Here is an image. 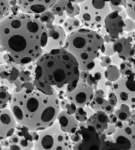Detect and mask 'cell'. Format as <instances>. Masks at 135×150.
<instances>
[{
	"label": "cell",
	"mask_w": 135,
	"mask_h": 150,
	"mask_svg": "<svg viewBox=\"0 0 135 150\" xmlns=\"http://www.w3.org/2000/svg\"><path fill=\"white\" fill-rule=\"evenodd\" d=\"M33 83H34V85L35 86L36 89H37L38 90H39V91H41L46 95H51L57 92L56 89L53 87L44 83L39 81L36 79L34 80Z\"/></svg>",
	"instance_id": "cell-30"
},
{
	"label": "cell",
	"mask_w": 135,
	"mask_h": 150,
	"mask_svg": "<svg viewBox=\"0 0 135 150\" xmlns=\"http://www.w3.org/2000/svg\"><path fill=\"white\" fill-rule=\"evenodd\" d=\"M20 65L6 63L0 66V85L7 87L11 92L15 88V82L19 78Z\"/></svg>",
	"instance_id": "cell-13"
},
{
	"label": "cell",
	"mask_w": 135,
	"mask_h": 150,
	"mask_svg": "<svg viewBox=\"0 0 135 150\" xmlns=\"http://www.w3.org/2000/svg\"><path fill=\"white\" fill-rule=\"evenodd\" d=\"M48 28L38 14L20 11L0 21V43L13 63L26 65L44 52Z\"/></svg>",
	"instance_id": "cell-1"
},
{
	"label": "cell",
	"mask_w": 135,
	"mask_h": 150,
	"mask_svg": "<svg viewBox=\"0 0 135 150\" xmlns=\"http://www.w3.org/2000/svg\"><path fill=\"white\" fill-rule=\"evenodd\" d=\"M111 89L117 97V105L126 104L131 110H135V74L121 76L113 83Z\"/></svg>",
	"instance_id": "cell-7"
},
{
	"label": "cell",
	"mask_w": 135,
	"mask_h": 150,
	"mask_svg": "<svg viewBox=\"0 0 135 150\" xmlns=\"http://www.w3.org/2000/svg\"><path fill=\"white\" fill-rule=\"evenodd\" d=\"M85 0H77L75 2V4H81L82 2H84Z\"/></svg>",
	"instance_id": "cell-46"
},
{
	"label": "cell",
	"mask_w": 135,
	"mask_h": 150,
	"mask_svg": "<svg viewBox=\"0 0 135 150\" xmlns=\"http://www.w3.org/2000/svg\"><path fill=\"white\" fill-rule=\"evenodd\" d=\"M69 1H71V2H72V3H75V1H77V0H69Z\"/></svg>",
	"instance_id": "cell-49"
},
{
	"label": "cell",
	"mask_w": 135,
	"mask_h": 150,
	"mask_svg": "<svg viewBox=\"0 0 135 150\" xmlns=\"http://www.w3.org/2000/svg\"><path fill=\"white\" fill-rule=\"evenodd\" d=\"M113 49L123 61L130 60L135 54V42L125 35L114 40Z\"/></svg>",
	"instance_id": "cell-15"
},
{
	"label": "cell",
	"mask_w": 135,
	"mask_h": 150,
	"mask_svg": "<svg viewBox=\"0 0 135 150\" xmlns=\"http://www.w3.org/2000/svg\"><path fill=\"white\" fill-rule=\"evenodd\" d=\"M17 122L9 108H0V140L15 133Z\"/></svg>",
	"instance_id": "cell-14"
},
{
	"label": "cell",
	"mask_w": 135,
	"mask_h": 150,
	"mask_svg": "<svg viewBox=\"0 0 135 150\" xmlns=\"http://www.w3.org/2000/svg\"><path fill=\"white\" fill-rule=\"evenodd\" d=\"M6 51L5 50V49L3 47H1V48L0 49V66L2 65V64H6L4 59V56L6 54Z\"/></svg>",
	"instance_id": "cell-44"
},
{
	"label": "cell",
	"mask_w": 135,
	"mask_h": 150,
	"mask_svg": "<svg viewBox=\"0 0 135 150\" xmlns=\"http://www.w3.org/2000/svg\"><path fill=\"white\" fill-rule=\"evenodd\" d=\"M56 120L58 122L60 128L67 134H74L79 130V121L75 117L74 115H69L66 111L61 110Z\"/></svg>",
	"instance_id": "cell-18"
},
{
	"label": "cell",
	"mask_w": 135,
	"mask_h": 150,
	"mask_svg": "<svg viewBox=\"0 0 135 150\" xmlns=\"http://www.w3.org/2000/svg\"><path fill=\"white\" fill-rule=\"evenodd\" d=\"M135 29V21L134 20L129 17H127V19L124 20V33H129L134 31Z\"/></svg>",
	"instance_id": "cell-35"
},
{
	"label": "cell",
	"mask_w": 135,
	"mask_h": 150,
	"mask_svg": "<svg viewBox=\"0 0 135 150\" xmlns=\"http://www.w3.org/2000/svg\"><path fill=\"white\" fill-rule=\"evenodd\" d=\"M80 78L78 62L64 48L45 52L36 61L35 77L56 91H71Z\"/></svg>",
	"instance_id": "cell-3"
},
{
	"label": "cell",
	"mask_w": 135,
	"mask_h": 150,
	"mask_svg": "<svg viewBox=\"0 0 135 150\" xmlns=\"http://www.w3.org/2000/svg\"><path fill=\"white\" fill-rule=\"evenodd\" d=\"M99 62L100 66L103 67V68H106L111 64H112V61H111V56L103 55L102 56L99 58Z\"/></svg>",
	"instance_id": "cell-37"
},
{
	"label": "cell",
	"mask_w": 135,
	"mask_h": 150,
	"mask_svg": "<svg viewBox=\"0 0 135 150\" xmlns=\"http://www.w3.org/2000/svg\"><path fill=\"white\" fill-rule=\"evenodd\" d=\"M88 106L94 112L101 110L103 111L107 115L113 113L115 108L110 104L108 98H106V93L102 89L95 90L94 97Z\"/></svg>",
	"instance_id": "cell-16"
},
{
	"label": "cell",
	"mask_w": 135,
	"mask_h": 150,
	"mask_svg": "<svg viewBox=\"0 0 135 150\" xmlns=\"http://www.w3.org/2000/svg\"><path fill=\"white\" fill-rule=\"evenodd\" d=\"M111 61H112V64L117 67H119V65H120V64L123 61V59L119 58V56L117 54H115L112 56H111Z\"/></svg>",
	"instance_id": "cell-40"
},
{
	"label": "cell",
	"mask_w": 135,
	"mask_h": 150,
	"mask_svg": "<svg viewBox=\"0 0 135 150\" xmlns=\"http://www.w3.org/2000/svg\"><path fill=\"white\" fill-rule=\"evenodd\" d=\"M103 1H105V2H108V3H110V2H112L113 1H115V0H103Z\"/></svg>",
	"instance_id": "cell-47"
},
{
	"label": "cell",
	"mask_w": 135,
	"mask_h": 150,
	"mask_svg": "<svg viewBox=\"0 0 135 150\" xmlns=\"http://www.w3.org/2000/svg\"><path fill=\"white\" fill-rule=\"evenodd\" d=\"M76 133L78 136V141L73 144V149H100V134L87 128L86 122H79V130Z\"/></svg>",
	"instance_id": "cell-8"
},
{
	"label": "cell",
	"mask_w": 135,
	"mask_h": 150,
	"mask_svg": "<svg viewBox=\"0 0 135 150\" xmlns=\"http://www.w3.org/2000/svg\"><path fill=\"white\" fill-rule=\"evenodd\" d=\"M36 62L26 65H20L19 79L22 83L33 82L35 77Z\"/></svg>",
	"instance_id": "cell-21"
},
{
	"label": "cell",
	"mask_w": 135,
	"mask_h": 150,
	"mask_svg": "<svg viewBox=\"0 0 135 150\" xmlns=\"http://www.w3.org/2000/svg\"><path fill=\"white\" fill-rule=\"evenodd\" d=\"M11 0H0V21L11 14Z\"/></svg>",
	"instance_id": "cell-29"
},
{
	"label": "cell",
	"mask_w": 135,
	"mask_h": 150,
	"mask_svg": "<svg viewBox=\"0 0 135 150\" xmlns=\"http://www.w3.org/2000/svg\"><path fill=\"white\" fill-rule=\"evenodd\" d=\"M9 108L18 125L35 132L53 125L61 111L57 92L48 95L36 87L12 91Z\"/></svg>",
	"instance_id": "cell-2"
},
{
	"label": "cell",
	"mask_w": 135,
	"mask_h": 150,
	"mask_svg": "<svg viewBox=\"0 0 135 150\" xmlns=\"http://www.w3.org/2000/svg\"><path fill=\"white\" fill-rule=\"evenodd\" d=\"M12 92L4 85H0V108L9 107L11 100Z\"/></svg>",
	"instance_id": "cell-24"
},
{
	"label": "cell",
	"mask_w": 135,
	"mask_h": 150,
	"mask_svg": "<svg viewBox=\"0 0 135 150\" xmlns=\"http://www.w3.org/2000/svg\"><path fill=\"white\" fill-rule=\"evenodd\" d=\"M94 89L86 79L79 78V81L71 91H65L66 97L77 107L88 106L94 97Z\"/></svg>",
	"instance_id": "cell-9"
},
{
	"label": "cell",
	"mask_w": 135,
	"mask_h": 150,
	"mask_svg": "<svg viewBox=\"0 0 135 150\" xmlns=\"http://www.w3.org/2000/svg\"><path fill=\"white\" fill-rule=\"evenodd\" d=\"M57 0H17L20 11L29 14H40L48 11Z\"/></svg>",
	"instance_id": "cell-12"
},
{
	"label": "cell",
	"mask_w": 135,
	"mask_h": 150,
	"mask_svg": "<svg viewBox=\"0 0 135 150\" xmlns=\"http://www.w3.org/2000/svg\"><path fill=\"white\" fill-rule=\"evenodd\" d=\"M63 48L76 58L80 71L89 72L103 54L104 40L97 30L82 27L67 35Z\"/></svg>",
	"instance_id": "cell-4"
},
{
	"label": "cell",
	"mask_w": 135,
	"mask_h": 150,
	"mask_svg": "<svg viewBox=\"0 0 135 150\" xmlns=\"http://www.w3.org/2000/svg\"><path fill=\"white\" fill-rule=\"evenodd\" d=\"M125 11L128 17L135 21V0H127Z\"/></svg>",
	"instance_id": "cell-34"
},
{
	"label": "cell",
	"mask_w": 135,
	"mask_h": 150,
	"mask_svg": "<svg viewBox=\"0 0 135 150\" xmlns=\"http://www.w3.org/2000/svg\"><path fill=\"white\" fill-rule=\"evenodd\" d=\"M0 143H1V146H3V149H9L10 144H10L8 138L2 139V140H0Z\"/></svg>",
	"instance_id": "cell-43"
},
{
	"label": "cell",
	"mask_w": 135,
	"mask_h": 150,
	"mask_svg": "<svg viewBox=\"0 0 135 150\" xmlns=\"http://www.w3.org/2000/svg\"><path fill=\"white\" fill-rule=\"evenodd\" d=\"M63 28L65 31L66 32L67 35L71 34V33L76 31L79 28L83 27L80 21L77 17H68L63 23V25L61 26Z\"/></svg>",
	"instance_id": "cell-23"
},
{
	"label": "cell",
	"mask_w": 135,
	"mask_h": 150,
	"mask_svg": "<svg viewBox=\"0 0 135 150\" xmlns=\"http://www.w3.org/2000/svg\"><path fill=\"white\" fill-rule=\"evenodd\" d=\"M112 147L115 149H131V142L127 134L122 128H117V130L111 136Z\"/></svg>",
	"instance_id": "cell-20"
},
{
	"label": "cell",
	"mask_w": 135,
	"mask_h": 150,
	"mask_svg": "<svg viewBox=\"0 0 135 150\" xmlns=\"http://www.w3.org/2000/svg\"><path fill=\"white\" fill-rule=\"evenodd\" d=\"M1 149H3V146H1V143H0V150H1Z\"/></svg>",
	"instance_id": "cell-48"
},
{
	"label": "cell",
	"mask_w": 135,
	"mask_h": 150,
	"mask_svg": "<svg viewBox=\"0 0 135 150\" xmlns=\"http://www.w3.org/2000/svg\"><path fill=\"white\" fill-rule=\"evenodd\" d=\"M71 2L69 0H57L55 4L50 9V11L54 15L63 13L65 12Z\"/></svg>",
	"instance_id": "cell-27"
},
{
	"label": "cell",
	"mask_w": 135,
	"mask_h": 150,
	"mask_svg": "<svg viewBox=\"0 0 135 150\" xmlns=\"http://www.w3.org/2000/svg\"><path fill=\"white\" fill-rule=\"evenodd\" d=\"M8 139L11 144H18V143H19V136H18L16 134L14 133L13 135H11L9 137Z\"/></svg>",
	"instance_id": "cell-41"
},
{
	"label": "cell",
	"mask_w": 135,
	"mask_h": 150,
	"mask_svg": "<svg viewBox=\"0 0 135 150\" xmlns=\"http://www.w3.org/2000/svg\"><path fill=\"white\" fill-rule=\"evenodd\" d=\"M118 68L121 76L127 77L135 74L132 64L129 60L122 62Z\"/></svg>",
	"instance_id": "cell-28"
},
{
	"label": "cell",
	"mask_w": 135,
	"mask_h": 150,
	"mask_svg": "<svg viewBox=\"0 0 135 150\" xmlns=\"http://www.w3.org/2000/svg\"><path fill=\"white\" fill-rule=\"evenodd\" d=\"M38 138L34 144V149H73V144L70 138V134L61 130L57 120L48 128L38 131Z\"/></svg>",
	"instance_id": "cell-5"
},
{
	"label": "cell",
	"mask_w": 135,
	"mask_h": 150,
	"mask_svg": "<svg viewBox=\"0 0 135 150\" xmlns=\"http://www.w3.org/2000/svg\"><path fill=\"white\" fill-rule=\"evenodd\" d=\"M80 12V7L79 4L72 3L69 4L65 11V13L68 17H77Z\"/></svg>",
	"instance_id": "cell-32"
},
{
	"label": "cell",
	"mask_w": 135,
	"mask_h": 150,
	"mask_svg": "<svg viewBox=\"0 0 135 150\" xmlns=\"http://www.w3.org/2000/svg\"><path fill=\"white\" fill-rule=\"evenodd\" d=\"M79 6L80 12L77 18L83 27L96 30L104 26L106 17L112 11L109 3L103 0H85Z\"/></svg>",
	"instance_id": "cell-6"
},
{
	"label": "cell",
	"mask_w": 135,
	"mask_h": 150,
	"mask_svg": "<svg viewBox=\"0 0 135 150\" xmlns=\"http://www.w3.org/2000/svg\"><path fill=\"white\" fill-rule=\"evenodd\" d=\"M15 134L19 136V140L18 145L20 149L27 150L34 149V141L33 139L32 131L17 124Z\"/></svg>",
	"instance_id": "cell-19"
},
{
	"label": "cell",
	"mask_w": 135,
	"mask_h": 150,
	"mask_svg": "<svg viewBox=\"0 0 135 150\" xmlns=\"http://www.w3.org/2000/svg\"><path fill=\"white\" fill-rule=\"evenodd\" d=\"M134 33H135V29H134Z\"/></svg>",
	"instance_id": "cell-51"
},
{
	"label": "cell",
	"mask_w": 135,
	"mask_h": 150,
	"mask_svg": "<svg viewBox=\"0 0 135 150\" xmlns=\"http://www.w3.org/2000/svg\"><path fill=\"white\" fill-rule=\"evenodd\" d=\"M59 106L61 110L66 111L69 115H74L77 108V106L70 101L67 97L59 100Z\"/></svg>",
	"instance_id": "cell-31"
},
{
	"label": "cell",
	"mask_w": 135,
	"mask_h": 150,
	"mask_svg": "<svg viewBox=\"0 0 135 150\" xmlns=\"http://www.w3.org/2000/svg\"><path fill=\"white\" fill-rule=\"evenodd\" d=\"M129 61L131 62V64H132V66H133V69H134V73H135V54H134V56H133V58H131Z\"/></svg>",
	"instance_id": "cell-45"
},
{
	"label": "cell",
	"mask_w": 135,
	"mask_h": 150,
	"mask_svg": "<svg viewBox=\"0 0 135 150\" xmlns=\"http://www.w3.org/2000/svg\"><path fill=\"white\" fill-rule=\"evenodd\" d=\"M94 112V111L89 106L80 107H77L76 112L74 114V116L79 122H86L88 120V118Z\"/></svg>",
	"instance_id": "cell-25"
},
{
	"label": "cell",
	"mask_w": 135,
	"mask_h": 150,
	"mask_svg": "<svg viewBox=\"0 0 135 150\" xmlns=\"http://www.w3.org/2000/svg\"><path fill=\"white\" fill-rule=\"evenodd\" d=\"M117 130V128L113 124H109L108 128L104 131V133L106 136H112Z\"/></svg>",
	"instance_id": "cell-39"
},
{
	"label": "cell",
	"mask_w": 135,
	"mask_h": 150,
	"mask_svg": "<svg viewBox=\"0 0 135 150\" xmlns=\"http://www.w3.org/2000/svg\"><path fill=\"white\" fill-rule=\"evenodd\" d=\"M108 115V119H109V122L110 124H115L117 121L118 120L117 118L116 115H115V113L113 112V113H111L110 115Z\"/></svg>",
	"instance_id": "cell-42"
},
{
	"label": "cell",
	"mask_w": 135,
	"mask_h": 150,
	"mask_svg": "<svg viewBox=\"0 0 135 150\" xmlns=\"http://www.w3.org/2000/svg\"><path fill=\"white\" fill-rule=\"evenodd\" d=\"M87 128L97 132L103 133L109 125L108 115L103 111L94 112L86 121Z\"/></svg>",
	"instance_id": "cell-17"
},
{
	"label": "cell",
	"mask_w": 135,
	"mask_h": 150,
	"mask_svg": "<svg viewBox=\"0 0 135 150\" xmlns=\"http://www.w3.org/2000/svg\"><path fill=\"white\" fill-rule=\"evenodd\" d=\"M48 28V41L44 48V52L64 47L67 33L61 26L53 24L46 25Z\"/></svg>",
	"instance_id": "cell-11"
},
{
	"label": "cell",
	"mask_w": 135,
	"mask_h": 150,
	"mask_svg": "<svg viewBox=\"0 0 135 150\" xmlns=\"http://www.w3.org/2000/svg\"><path fill=\"white\" fill-rule=\"evenodd\" d=\"M113 112L115 113L118 120H120L123 122L128 121L131 118L132 114L131 108L126 104L117 105Z\"/></svg>",
	"instance_id": "cell-22"
},
{
	"label": "cell",
	"mask_w": 135,
	"mask_h": 150,
	"mask_svg": "<svg viewBox=\"0 0 135 150\" xmlns=\"http://www.w3.org/2000/svg\"><path fill=\"white\" fill-rule=\"evenodd\" d=\"M128 17L125 9L120 11H111L106 17L104 21L105 29L111 38L117 39L126 35L124 31V20Z\"/></svg>",
	"instance_id": "cell-10"
},
{
	"label": "cell",
	"mask_w": 135,
	"mask_h": 150,
	"mask_svg": "<svg viewBox=\"0 0 135 150\" xmlns=\"http://www.w3.org/2000/svg\"><path fill=\"white\" fill-rule=\"evenodd\" d=\"M105 78L109 81L115 82L121 77L117 66L111 64L105 68L104 71Z\"/></svg>",
	"instance_id": "cell-26"
},
{
	"label": "cell",
	"mask_w": 135,
	"mask_h": 150,
	"mask_svg": "<svg viewBox=\"0 0 135 150\" xmlns=\"http://www.w3.org/2000/svg\"><path fill=\"white\" fill-rule=\"evenodd\" d=\"M38 15L39 19H40V20L44 23V24H45V25H50L53 23L55 16H54V15L50 11V10L44 12L42 13L38 14Z\"/></svg>",
	"instance_id": "cell-33"
},
{
	"label": "cell",
	"mask_w": 135,
	"mask_h": 150,
	"mask_svg": "<svg viewBox=\"0 0 135 150\" xmlns=\"http://www.w3.org/2000/svg\"><path fill=\"white\" fill-rule=\"evenodd\" d=\"M1 47H2V46H1V43H0V49H1Z\"/></svg>",
	"instance_id": "cell-50"
},
{
	"label": "cell",
	"mask_w": 135,
	"mask_h": 150,
	"mask_svg": "<svg viewBox=\"0 0 135 150\" xmlns=\"http://www.w3.org/2000/svg\"><path fill=\"white\" fill-rule=\"evenodd\" d=\"M115 54L113 49V42H104V52L103 55L112 56Z\"/></svg>",
	"instance_id": "cell-38"
},
{
	"label": "cell",
	"mask_w": 135,
	"mask_h": 150,
	"mask_svg": "<svg viewBox=\"0 0 135 150\" xmlns=\"http://www.w3.org/2000/svg\"><path fill=\"white\" fill-rule=\"evenodd\" d=\"M54 16H55V19H54L53 21V24L59 26L63 25V23L65 21V20L67 18V15H66L65 12H63L61 14L54 15Z\"/></svg>",
	"instance_id": "cell-36"
}]
</instances>
